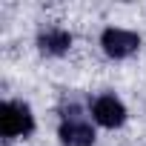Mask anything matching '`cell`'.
<instances>
[{"label": "cell", "instance_id": "obj_1", "mask_svg": "<svg viewBox=\"0 0 146 146\" xmlns=\"http://www.w3.org/2000/svg\"><path fill=\"white\" fill-rule=\"evenodd\" d=\"M32 129H35L32 109L20 100H6L3 109H0V135L3 137H20V135H29Z\"/></svg>", "mask_w": 146, "mask_h": 146}, {"label": "cell", "instance_id": "obj_2", "mask_svg": "<svg viewBox=\"0 0 146 146\" xmlns=\"http://www.w3.org/2000/svg\"><path fill=\"white\" fill-rule=\"evenodd\" d=\"M60 140L66 146H92L95 129L78 109H72V115H66V120L60 123Z\"/></svg>", "mask_w": 146, "mask_h": 146}, {"label": "cell", "instance_id": "obj_3", "mask_svg": "<svg viewBox=\"0 0 146 146\" xmlns=\"http://www.w3.org/2000/svg\"><path fill=\"white\" fill-rule=\"evenodd\" d=\"M100 46H103V52L109 54V57H115V60H120V57H129L132 52H137V46H140V37L135 35V32H126V29H106L103 35H100Z\"/></svg>", "mask_w": 146, "mask_h": 146}, {"label": "cell", "instance_id": "obj_4", "mask_svg": "<svg viewBox=\"0 0 146 146\" xmlns=\"http://www.w3.org/2000/svg\"><path fill=\"white\" fill-rule=\"evenodd\" d=\"M92 115H95V120H98L100 126H106V129H115V126H120V123L126 120V109H123V103H120L115 95H100V98L92 103Z\"/></svg>", "mask_w": 146, "mask_h": 146}, {"label": "cell", "instance_id": "obj_5", "mask_svg": "<svg viewBox=\"0 0 146 146\" xmlns=\"http://www.w3.org/2000/svg\"><path fill=\"white\" fill-rule=\"evenodd\" d=\"M37 46L43 54H66L72 46V35L66 29H46V32H40Z\"/></svg>", "mask_w": 146, "mask_h": 146}]
</instances>
